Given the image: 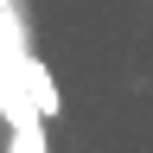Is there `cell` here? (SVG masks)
Instances as JSON below:
<instances>
[{
    "instance_id": "2",
    "label": "cell",
    "mask_w": 153,
    "mask_h": 153,
    "mask_svg": "<svg viewBox=\"0 0 153 153\" xmlns=\"http://www.w3.org/2000/svg\"><path fill=\"white\" fill-rule=\"evenodd\" d=\"M7 153H45V128H26V134H13Z\"/></svg>"
},
{
    "instance_id": "1",
    "label": "cell",
    "mask_w": 153,
    "mask_h": 153,
    "mask_svg": "<svg viewBox=\"0 0 153 153\" xmlns=\"http://www.w3.org/2000/svg\"><path fill=\"white\" fill-rule=\"evenodd\" d=\"M26 89H32V108L45 115V121L64 108V96H57V83H51V70H45V57H38V51H32V64H26Z\"/></svg>"
},
{
    "instance_id": "3",
    "label": "cell",
    "mask_w": 153,
    "mask_h": 153,
    "mask_svg": "<svg viewBox=\"0 0 153 153\" xmlns=\"http://www.w3.org/2000/svg\"><path fill=\"white\" fill-rule=\"evenodd\" d=\"M0 7H13V0H0Z\"/></svg>"
}]
</instances>
